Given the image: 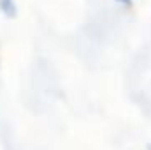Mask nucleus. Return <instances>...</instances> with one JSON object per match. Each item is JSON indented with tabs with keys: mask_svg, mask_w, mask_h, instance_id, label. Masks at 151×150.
<instances>
[{
	"mask_svg": "<svg viewBox=\"0 0 151 150\" xmlns=\"http://www.w3.org/2000/svg\"><path fill=\"white\" fill-rule=\"evenodd\" d=\"M146 150H151V143H148V145H146Z\"/></svg>",
	"mask_w": 151,
	"mask_h": 150,
	"instance_id": "nucleus-3",
	"label": "nucleus"
},
{
	"mask_svg": "<svg viewBox=\"0 0 151 150\" xmlns=\"http://www.w3.org/2000/svg\"><path fill=\"white\" fill-rule=\"evenodd\" d=\"M118 5H121L123 9H132L134 7V0H114Z\"/></svg>",
	"mask_w": 151,
	"mask_h": 150,
	"instance_id": "nucleus-2",
	"label": "nucleus"
},
{
	"mask_svg": "<svg viewBox=\"0 0 151 150\" xmlns=\"http://www.w3.org/2000/svg\"><path fill=\"white\" fill-rule=\"evenodd\" d=\"M0 12H2L7 20L18 18V5H16V0H0Z\"/></svg>",
	"mask_w": 151,
	"mask_h": 150,
	"instance_id": "nucleus-1",
	"label": "nucleus"
}]
</instances>
